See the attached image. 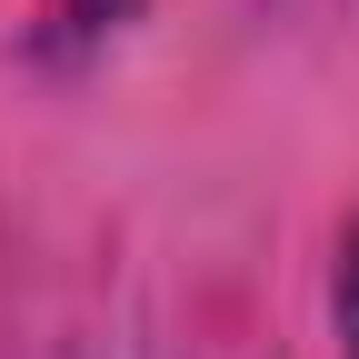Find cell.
<instances>
[{"mask_svg": "<svg viewBox=\"0 0 359 359\" xmlns=\"http://www.w3.org/2000/svg\"><path fill=\"white\" fill-rule=\"evenodd\" d=\"M339 330H349V359H359V240H349V269H339Z\"/></svg>", "mask_w": 359, "mask_h": 359, "instance_id": "cell-1", "label": "cell"}]
</instances>
